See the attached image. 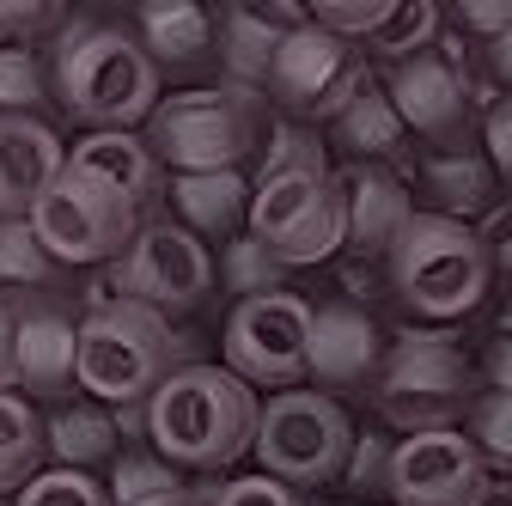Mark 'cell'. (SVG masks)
<instances>
[{
	"label": "cell",
	"instance_id": "cell-9",
	"mask_svg": "<svg viewBox=\"0 0 512 506\" xmlns=\"http://www.w3.org/2000/svg\"><path fill=\"white\" fill-rule=\"evenodd\" d=\"M98 287H104V299H141V305L165 311V318H177V311H196L208 299L214 257L183 220H147L141 238L110 263V275Z\"/></svg>",
	"mask_w": 512,
	"mask_h": 506
},
{
	"label": "cell",
	"instance_id": "cell-31",
	"mask_svg": "<svg viewBox=\"0 0 512 506\" xmlns=\"http://www.w3.org/2000/svg\"><path fill=\"white\" fill-rule=\"evenodd\" d=\"M43 61L25 43L0 49V116H31V104H43Z\"/></svg>",
	"mask_w": 512,
	"mask_h": 506
},
{
	"label": "cell",
	"instance_id": "cell-25",
	"mask_svg": "<svg viewBox=\"0 0 512 506\" xmlns=\"http://www.w3.org/2000/svg\"><path fill=\"white\" fill-rule=\"evenodd\" d=\"M403 135H409V122H403V110L391 104V92H360V98L342 110V122H336V141H342L354 159H384V153H397Z\"/></svg>",
	"mask_w": 512,
	"mask_h": 506
},
{
	"label": "cell",
	"instance_id": "cell-41",
	"mask_svg": "<svg viewBox=\"0 0 512 506\" xmlns=\"http://www.w3.org/2000/svg\"><path fill=\"white\" fill-rule=\"evenodd\" d=\"M19 385V311L0 293V391Z\"/></svg>",
	"mask_w": 512,
	"mask_h": 506
},
{
	"label": "cell",
	"instance_id": "cell-14",
	"mask_svg": "<svg viewBox=\"0 0 512 506\" xmlns=\"http://www.w3.org/2000/svg\"><path fill=\"white\" fill-rule=\"evenodd\" d=\"M384 92H391V104L403 110V122L415 135H452L470 116V80L445 49H421V55L397 61Z\"/></svg>",
	"mask_w": 512,
	"mask_h": 506
},
{
	"label": "cell",
	"instance_id": "cell-4",
	"mask_svg": "<svg viewBox=\"0 0 512 506\" xmlns=\"http://www.w3.org/2000/svg\"><path fill=\"white\" fill-rule=\"evenodd\" d=\"M488 244L470 220H452V214H415L391 250V287L403 299V311L415 318H464V311L482 305L488 293Z\"/></svg>",
	"mask_w": 512,
	"mask_h": 506
},
{
	"label": "cell",
	"instance_id": "cell-34",
	"mask_svg": "<svg viewBox=\"0 0 512 506\" xmlns=\"http://www.w3.org/2000/svg\"><path fill=\"white\" fill-rule=\"evenodd\" d=\"M470 439L482 446L488 464H500V470L512 476V397L488 391V397L476 403V415H470Z\"/></svg>",
	"mask_w": 512,
	"mask_h": 506
},
{
	"label": "cell",
	"instance_id": "cell-22",
	"mask_svg": "<svg viewBox=\"0 0 512 506\" xmlns=\"http://www.w3.org/2000/svg\"><path fill=\"white\" fill-rule=\"evenodd\" d=\"M494 183H500V171L488 153H433L421 165V189L433 196V214H452V220L494 208Z\"/></svg>",
	"mask_w": 512,
	"mask_h": 506
},
{
	"label": "cell",
	"instance_id": "cell-17",
	"mask_svg": "<svg viewBox=\"0 0 512 506\" xmlns=\"http://www.w3.org/2000/svg\"><path fill=\"white\" fill-rule=\"evenodd\" d=\"M19 385L31 397L80 391V324L68 311H25L19 318Z\"/></svg>",
	"mask_w": 512,
	"mask_h": 506
},
{
	"label": "cell",
	"instance_id": "cell-39",
	"mask_svg": "<svg viewBox=\"0 0 512 506\" xmlns=\"http://www.w3.org/2000/svg\"><path fill=\"white\" fill-rule=\"evenodd\" d=\"M458 19L494 43L500 31H512V0H458Z\"/></svg>",
	"mask_w": 512,
	"mask_h": 506
},
{
	"label": "cell",
	"instance_id": "cell-12",
	"mask_svg": "<svg viewBox=\"0 0 512 506\" xmlns=\"http://www.w3.org/2000/svg\"><path fill=\"white\" fill-rule=\"evenodd\" d=\"M488 458L470 433L458 427H427L397 439L391 458V500L397 506H482L488 494Z\"/></svg>",
	"mask_w": 512,
	"mask_h": 506
},
{
	"label": "cell",
	"instance_id": "cell-1",
	"mask_svg": "<svg viewBox=\"0 0 512 506\" xmlns=\"http://www.w3.org/2000/svg\"><path fill=\"white\" fill-rule=\"evenodd\" d=\"M256 433H263V403L232 366L189 360L147 403V439L177 470H226L256 452Z\"/></svg>",
	"mask_w": 512,
	"mask_h": 506
},
{
	"label": "cell",
	"instance_id": "cell-5",
	"mask_svg": "<svg viewBox=\"0 0 512 506\" xmlns=\"http://www.w3.org/2000/svg\"><path fill=\"white\" fill-rule=\"evenodd\" d=\"M147 147L171 171H238V159L256 147V92L226 80L220 92H171L147 116Z\"/></svg>",
	"mask_w": 512,
	"mask_h": 506
},
{
	"label": "cell",
	"instance_id": "cell-24",
	"mask_svg": "<svg viewBox=\"0 0 512 506\" xmlns=\"http://www.w3.org/2000/svg\"><path fill=\"white\" fill-rule=\"evenodd\" d=\"M49 452V421L31 409V397L0 391V494H25Z\"/></svg>",
	"mask_w": 512,
	"mask_h": 506
},
{
	"label": "cell",
	"instance_id": "cell-16",
	"mask_svg": "<svg viewBox=\"0 0 512 506\" xmlns=\"http://www.w3.org/2000/svg\"><path fill=\"white\" fill-rule=\"evenodd\" d=\"M68 171L98 183V189H116V196H128L141 208L153 196V183H159V153L135 129H86L68 147Z\"/></svg>",
	"mask_w": 512,
	"mask_h": 506
},
{
	"label": "cell",
	"instance_id": "cell-2",
	"mask_svg": "<svg viewBox=\"0 0 512 506\" xmlns=\"http://www.w3.org/2000/svg\"><path fill=\"white\" fill-rule=\"evenodd\" d=\"M189 366L183 336L141 299H98L80 318V391L110 409H147L165 378Z\"/></svg>",
	"mask_w": 512,
	"mask_h": 506
},
{
	"label": "cell",
	"instance_id": "cell-7",
	"mask_svg": "<svg viewBox=\"0 0 512 506\" xmlns=\"http://www.w3.org/2000/svg\"><path fill=\"white\" fill-rule=\"evenodd\" d=\"M250 232L263 238L287 269L324 263L348 244V183L330 171H287L256 177Z\"/></svg>",
	"mask_w": 512,
	"mask_h": 506
},
{
	"label": "cell",
	"instance_id": "cell-28",
	"mask_svg": "<svg viewBox=\"0 0 512 506\" xmlns=\"http://www.w3.org/2000/svg\"><path fill=\"white\" fill-rule=\"evenodd\" d=\"M61 263L49 257V244L37 238L31 214L25 220H0V287H43Z\"/></svg>",
	"mask_w": 512,
	"mask_h": 506
},
{
	"label": "cell",
	"instance_id": "cell-35",
	"mask_svg": "<svg viewBox=\"0 0 512 506\" xmlns=\"http://www.w3.org/2000/svg\"><path fill=\"white\" fill-rule=\"evenodd\" d=\"M214 506H311V500H305V488H293V482H281L269 470H256V476L220 482L214 488Z\"/></svg>",
	"mask_w": 512,
	"mask_h": 506
},
{
	"label": "cell",
	"instance_id": "cell-40",
	"mask_svg": "<svg viewBox=\"0 0 512 506\" xmlns=\"http://www.w3.org/2000/svg\"><path fill=\"white\" fill-rule=\"evenodd\" d=\"M482 244H488V263L512 275V202H506V208H488V220H482Z\"/></svg>",
	"mask_w": 512,
	"mask_h": 506
},
{
	"label": "cell",
	"instance_id": "cell-21",
	"mask_svg": "<svg viewBox=\"0 0 512 506\" xmlns=\"http://www.w3.org/2000/svg\"><path fill=\"white\" fill-rule=\"evenodd\" d=\"M122 409L110 403H68L49 415V458L61 470H98V464H116L122 452Z\"/></svg>",
	"mask_w": 512,
	"mask_h": 506
},
{
	"label": "cell",
	"instance_id": "cell-13",
	"mask_svg": "<svg viewBox=\"0 0 512 506\" xmlns=\"http://www.w3.org/2000/svg\"><path fill=\"white\" fill-rule=\"evenodd\" d=\"M68 177V147L37 116H0V220H25Z\"/></svg>",
	"mask_w": 512,
	"mask_h": 506
},
{
	"label": "cell",
	"instance_id": "cell-20",
	"mask_svg": "<svg viewBox=\"0 0 512 506\" xmlns=\"http://www.w3.org/2000/svg\"><path fill=\"white\" fill-rule=\"evenodd\" d=\"M378 366V324L360 305H317L311 318V372L324 385H354Z\"/></svg>",
	"mask_w": 512,
	"mask_h": 506
},
{
	"label": "cell",
	"instance_id": "cell-37",
	"mask_svg": "<svg viewBox=\"0 0 512 506\" xmlns=\"http://www.w3.org/2000/svg\"><path fill=\"white\" fill-rule=\"evenodd\" d=\"M68 0H0V37H31V31H49L61 19Z\"/></svg>",
	"mask_w": 512,
	"mask_h": 506
},
{
	"label": "cell",
	"instance_id": "cell-32",
	"mask_svg": "<svg viewBox=\"0 0 512 506\" xmlns=\"http://www.w3.org/2000/svg\"><path fill=\"white\" fill-rule=\"evenodd\" d=\"M287 171H330L324 141H317L305 122H281V129L269 135V147H263V171H256V177H287Z\"/></svg>",
	"mask_w": 512,
	"mask_h": 506
},
{
	"label": "cell",
	"instance_id": "cell-45",
	"mask_svg": "<svg viewBox=\"0 0 512 506\" xmlns=\"http://www.w3.org/2000/svg\"><path fill=\"white\" fill-rule=\"evenodd\" d=\"M482 506H512V482H488V494H482Z\"/></svg>",
	"mask_w": 512,
	"mask_h": 506
},
{
	"label": "cell",
	"instance_id": "cell-10",
	"mask_svg": "<svg viewBox=\"0 0 512 506\" xmlns=\"http://www.w3.org/2000/svg\"><path fill=\"white\" fill-rule=\"evenodd\" d=\"M31 226L61 269H86V263H116L141 238V208L128 196H116V189H98V183L68 171L31 208Z\"/></svg>",
	"mask_w": 512,
	"mask_h": 506
},
{
	"label": "cell",
	"instance_id": "cell-11",
	"mask_svg": "<svg viewBox=\"0 0 512 506\" xmlns=\"http://www.w3.org/2000/svg\"><path fill=\"white\" fill-rule=\"evenodd\" d=\"M311 318L317 311L299 293H256L238 299L226 318V366L250 385H293L311 372Z\"/></svg>",
	"mask_w": 512,
	"mask_h": 506
},
{
	"label": "cell",
	"instance_id": "cell-3",
	"mask_svg": "<svg viewBox=\"0 0 512 506\" xmlns=\"http://www.w3.org/2000/svg\"><path fill=\"white\" fill-rule=\"evenodd\" d=\"M55 98L86 129H135L159 110V61L116 25H86L61 43Z\"/></svg>",
	"mask_w": 512,
	"mask_h": 506
},
{
	"label": "cell",
	"instance_id": "cell-15",
	"mask_svg": "<svg viewBox=\"0 0 512 506\" xmlns=\"http://www.w3.org/2000/svg\"><path fill=\"white\" fill-rule=\"evenodd\" d=\"M348 68H354V49L342 43V31L305 19L299 31H287V43H281V55H275L269 86H275V98H281L287 110L311 116L317 104L330 98V86H336Z\"/></svg>",
	"mask_w": 512,
	"mask_h": 506
},
{
	"label": "cell",
	"instance_id": "cell-38",
	"mask_svg": "<svg viewBox=\"0 0 512 506\" xmlns=\"http://www.w3.org/2000/svg\"><path fill=\"white\" fill-rule=\"evenodd\" d=\"M482 153H488L494 171L512 183V98L488 104V116H482Z\"/></svg>",
	"mask_w": 512,
	"mask_h": 506
},
{
	"label": "cell",
	"instance_id": "cell-18",
	"mask_svg": "<svg viewBox=\"0 0 512 506\" xmlns=\"http://www.w3.org/2000/svg\"><path fill=\"white\" fill-rule=\"evenodd\" d=\"M256 183L244 171H177L171 177V208L196 238H238L250 226Z\"/></svg>",
	"mask_w": 512,
	"mask_h": 506
},
{
	"label": "cell",
	"instance_id": "cell-8",
	"mask_svg": "<svg viewBox=\"0 0 512 506\" xmlns=\"http://www.w3.org/2000/svg\"><path fill=\"white\" fill-rule=\"evenodd\" d=\"M354 452V421L324 391H281L263 403V433H256V464L293 488L342 482Z\"/></svg>",
	"mask_w": 512,
	"mask_h": 506
},
{
	"label": "cell",
	"instance_id": "cell-30",
	"mask_svg": "<svg viewBox=\"0 0 512 506\" xmlns=\"http://www.w3.org/2000/svg\"><path fill=\"white\" fill-rule=\"evenodd\" d=\"M19 506H116L110 488L92 476V470H37L19 494Z\"/></svg>",
	"mask_w": 512,
	"mask_h": 506
},
{
	"label": "cell",
	"instance_id": "cell-26",
	"mask_svg": "<svg viewBox=\"0 0 512 506\" xmlns=\"http://www.w3.org/2000/svg\"><path fill=\"white\" fill-rule=\"evenodd\" d=\"M433 31H439V7H433V0H391V13L366 31V49L397 68V61L433 49Z\"/></svg>",
	"mask_w": 512,
	"mask_h": 506
},
{
	"label": "cell",
	"instance_id": "cell-36",
	"mask_svg": "<svg viewBox=\"0 0 512 506\" xmlns=\"http://www.w3.org/2000/svg\"><path fill=\"white\" fill-rule=\"evenodd\" d=\"M305 13H317V25L330 31H372L384 13H391V0H305Z\"/></svg>",
	"mask_w": 512,
	"mask_h": 506
},
{
	"label": "cell",
	"instance_id": "cell-42",
	"mask_svg": "<svg viewBox=\"0 0 512 506\" xmlns=\"http://www.w3.org/2000/svg\"><path fill=\"white\" fill-rule=\"evenodd\" d=\"M488 385H494L500 397H512V336H500V342L488 348Z\"/></svg>",
	"mask_w": 512,
	"mask_h": 506
},
{
	"label": "cell",
	"instance_id": "cell-6",
	"mask_svg": "<svg viewBox=\"0 0 512 506\" xmlns=\"http://www.w3.org/2000/svg\"><path fill=\"white\" fill-rule=\"evenodd\" d=\"M470 403V360L458 348L452 330H403L384 354V378H378V409L403 433H427V427H458Z\"/></svg>",
	"mask_w": 512,
	"mask_h": 506
},
{
	"label": "cell",
	"instance_id": "cell-46",
	"mask_svg": "<svg viewBox=\"0 0 512 506\" xmlns=\"http://www.w3.org/2000/svg\"><path fill=\"white\" fill-rule=\"evenodd\" d=\"M336 506H372V500H336Z\"/></svg>",
	"mask_w": 512,
	"mask_h": 506
},
{
	"label": "cell",
	"instance_id": "cell-19",
	"mask_svg": "<svg viewBox=\"0 0 512 506\" xmlns=\"http://www.w3.org/2000/svg\"><path fill=\"white\" fill-rule=\"evenodd\" d=\"M342 183H348V244L360 250V257H391L403 226L415 220L409 189L391 171H372V165H360Z\"/></svg>",
	"mask_w": 512,
	"mask_h": 506
},
{
	"label": "cell",
	"instance_id": "cell-27",
	"mask_svg": "<svg viewBox=\"0 0 512 506\" xmlns=\"http://www.w3.org/2000/svg\"><path fill=\"white\" fill-rule=\"evenodd\" d=\"M220 281H226L238 299L281 293V287H287V263H281L256 232H238V238H226V250H220Z\"/></svg>",
	"mask_w": 512,
	"mask_h": 506
},
{
	"label": "cell",
	"instance_id": "cell-33",
	"mask_svg": "<svg viewBox=\"0 0 512 506\" xmlns=\"http://www.w3.org/2000/svg\"><path fill=\"white\" fill-rule=\"evenodd\" d=\"M391 458H397V439H384V433H354V452H348V470H342V482L354 488V500L391 494Z\"/></svg>",
	"mask_w": 512,
	"mask_h": 506
},
{
	"label": "cell",
	"instance_id": "cell-29",
	"mask_svg": "<svg viewBox=\"0 0 512 506\" xmlns=\"http://www.w3.org/2000/svg\"><path fill=\"white\" fill-rule=\"evenodd\" d=\"M104 488H110V500H116V506H147V500H159V494L183 488V476H177V464H165L159 452H122V458L110 464Z\"/></svg>",
	"mask_w": 512,
	"mask_h": 506
},
{
	"label": "cell",
	"instance_id": "cell-43",
	"mask_svg": "<svg viewBox=\"0 0 512 506\" xmlns=\"http://www.w3.org/2000/svg\"><path fill=\"white\" fill-rule=\"evenodd\" d=\"M147 506H214V488L183 482V488H171V494H159V500H147Z\"/></svg>",
	"mask_w": 512,
	"mask_h": 506
},
{
	"label": "cell",
	"instance_id": "cell-23",
	"mask_svg": "<svg viewBox=\"0 0 512 506\" xmlns=\"http://www.w3.org/2000/svg\"><path fill=\"white\" fill-rule=\"evenodd\" d=\"M214 37V19L202 0H141V43L159 68H183L196 61Z\"/></svg>",
	"mask_w": 512,
	"mask_h": 506
},
{
	"label": "cell",
	"instance_id": "cell-44",
	"mask_svg": "<svg viewBox=\"0 0 512 506\" xmlns=\"http://www.w3.org/2000/svg\"><path fill=\"white\" fill-rule=\"evenodd\" d=\"M488 68H494V74L512 86V31H500V37L488 43Z\"/></svg>",
	"mask_w": 512,
	"mask_h": 506
}]
</instances>
